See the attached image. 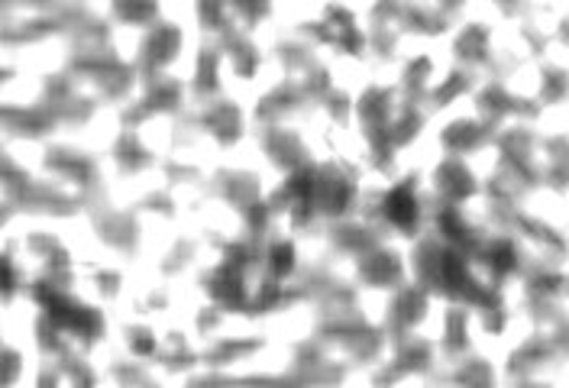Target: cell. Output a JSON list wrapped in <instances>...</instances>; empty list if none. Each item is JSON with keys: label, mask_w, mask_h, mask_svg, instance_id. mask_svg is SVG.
<instances>
[{"label": "cell", "mask_w": 569, "mask_h": 388, "mask_svg": "<svg viewBox=\"0 0 569 388\" xmlns=\"http://www.w3.org/2000/svg\"><path fill=\"white\" fill-rule=\"evenodd\" d=\"M385 213H388V220H395L398 227H411V223L417 220L414 194L408 191V188H395V191L385 197Z\"/></svg>", "instance_id": "cell-1"}, {"label": "cell", "mask_w": 569, "mask_h": 388, "mask_svg": "<svg viewBox=\"0 0 569 388\" xmlns=\"http://www.w3.org/2000/svg\"><path fill=\"white\" fill-rule=\"evenodd\" d=\"M291 259H295V249H291V246H275V272H288Z\"/></svg>", "instance_id": "cell-2"}]
</instances>
